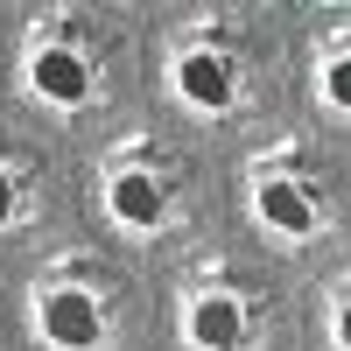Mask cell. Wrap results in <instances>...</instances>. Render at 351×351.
I'll return each instance as SVG.
<instances>
[{
  "label": "cell",
  "instance_id": "obj_1",
  "mask_svg": "<svg viewBox=\"0 0 351 351\" xmlns=\"http://www.w3.org/2000/svg\"><path fill=\"white\" fill-rule=\"evenodd\" d=\"M43 337H49V344H64V351L99 344V302H92V295H77V288L49 295V302H43Z\"/></svg>",
  "mask_w": 351,
  "mask_h": 351
},
{
  "label": "cell",
  "instance_id": "obj_2",
  "mask_svg": "<svg viewBox=\"0 0 351 351\" xmlns=\"http://www.w3.org/2000/svg\"><path fill=\"white\" fill-rule=\"evenodd\" d=\"M84 84H92V77H84V64H77L71 49H43V56H36V92H43V99L77 106V99H84Z\"/></svg>",
  "mask_w": 351,
  "mask_h": 351
},
{
  "label": "cell",
  "instance_id": "obj_3",
  "mask_svg": "<svg viewBox=\"0 0 351 351\" xmlns=\"http://www.w3.org/2000/svg\"><path fill=\"white\" fill-rule=\"evenodd\" d=\"M190 337H197V344H211V351H232V344L246 337V316H239V302H225V295L197 302V309H190Z\"/></svg>",
  "mask_w": 351,
  "mask_h": 351
},
{
  "label": "cell",
  "instance_id": "obj_4",
  "mask_svg": "<svg viewBox=\"0 0 351 351\" xmlns=\"http://www.w3.org/2000/svg\"><path fill=\"white\" fill-rule=\"evenodd\" d=\"M260 218H267V225H281V232H309V225H316L309 197H302L295 183H267V190H260Z\"/></svg>",
  "mask_w": 351,
  "mask_h": 351
},
{
  "label": "cell",
  "instance_id": "obj_5",
  "mask_svg": "<svg viewBox=\"0 0 351 351\" xmlns=\"http://www.w3.org/2000/svg\"><path fill=\"white\" fill-rule=\"evenodd\" d=\"M112 211H120L127 225H155L162 218V190L148 183V176H120V183H112Z\"/></svg>",
  "mask_w": 351,
  "mask_h": 351
},
{
  "label": "cell",
  "instance_id": "obj_6",
  "mask_svg": "<svg viewBox=\"0 0 351 351\" xmlns=\"http://www.w3.org/2000/svg\"><path fill=\"white\" fill-rule=\"evenodd\" d=\"M183 92L197 106H225L232 99V71L218 64V56H190V64H183Z\"/></svg>",
  "mask_w": 351,
  "mask_h": 351
},
{
  "label": "cell",
  "instance_id": "obj_7",
  "mask_svg": "<svg viewBox=\"0 0 351 351\" xmlns=\"http://www.w3.org/2000/svg\"><path fill=\"white\" fill-rule=\"evenodd\" d=\"M0 218H14V183L0 176Z\"/></svg>",
  "mask_w": 351,
  "mask_h": 351
}]
</instances>
